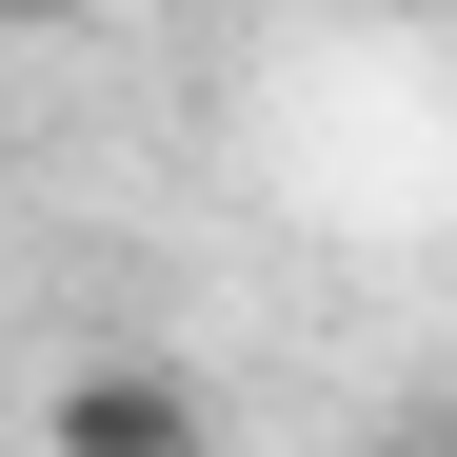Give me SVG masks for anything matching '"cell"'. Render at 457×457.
<instances>
[{"label":"cell","instance_id":"cell-1","mask_svg":"<svg viewBox=\"0 0 457 457\" xmlns=\"http://www.w3.org/2000/svg\"><path fill=\"white\" fill-rule=\"evenodd\" d=\"M40 457H219V418H199L179 358H80L40 398Z\"/></svg>","mask_w":457,"mask_h":457},{"label":"cell","instance_id":"cell-2","mask_svg":"<svg viewBox=\"0 0 457 457\" xmlns=\"http://www.w3.org/2000/svg\"><path fill=\"white\" fill-rule=\"evenodd\" d=\"M378 457H457V398H418V418H398V437H378Z\"/></svg>","mask_w":457,"mask_h":457},{"label":"cell","instance_id":"cell-3","mask_svg":"<svg viewBox=\"0 0 457 457\" xmlns=\"http://www.w3.org/2000/svg\"><path fill=\"white\" fill-rule=\"evenodd\" d=\"M0 21H80V0H0Z\"/></svg>","mask_w":457,"mask_h":457}]
</instances>
